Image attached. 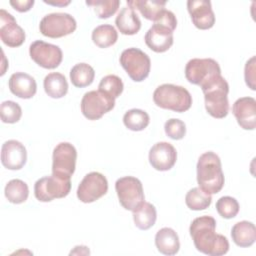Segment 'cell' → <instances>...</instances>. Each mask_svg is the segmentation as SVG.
<instances>
[{
  "mask_svg": "<svg viewBox=\"0 0 256 256\" xmlns=\"http://www.w3.org/2000/svg\"><path fill=\"white\" fill-rule=\"evenodd\" d=\"M86 4L94 8L96 15L100 19H107L117 12L120 6V1L119 0H91V1H86Z\"/></svg>",
  "mask_w": 256,
  "mask_h": 256,
  "instance_id": "obj_33",
  "label": "cell"
},
{
  "mask_svg": "<svg viewBox=\"0 0 256 256\" xmlns=\"http://www.w3.org/2000/svg\"><path fill=\"white\" fill-rule=\"evenodd\" d=\"M211 195L205 193L199 187L190 189L185 196V203L187 207L194 211H200L208 208L211 205Z\"/></svg>",
  "mask_w": 256,
  "mask_h": 256,
  "instance_id": "obj_31",
  "label": "cell"
},
{
  "mask_svg": "<svg viewBox=\"0 0 256 256\" xmlns=\"http://www.w3.org/2000/svg\"><path fill=\"white\" fill-rule=\"evenodd\" d=\"M240 209L238 201L231 196H223L216 202V210L218 214L225 219L236 217Z\"/></svg>",
  "mask_w": 256,
  "mask_h": 256,
  "instance_id": "obj_34",
  "label": "cell"
},
{
  "mask_svg": "<svg viewBox=\"0 0 256 256\" xmlns=\"http://www.w3.org/2000/svg\"><path fill=\"white\" fill-rule=\"evenodd\" d=\"M29 54L31 59L45 69L57 68L63 59V53L59 46L36 40L30 44Z\"/></svg>",
  "mask_w": 256,
  "mask_h": 256,
  "instance_id": "obj_13",
  "label": "cell"
},
{
  "mask_svg": "<svg viewBox=\"0 0 256 256\" xmlns=\"http://www.w3.org/2000/svg\"><path fill=\"white\" fill-rule=\"evenodd\" d=\"M0 114L2 122L13 124L20 120L22 116V109L18 103L11 100H7L1 103Z\"/></svg>",
  "mask_w": 256,
  "mask_h": 256,
  "instance_id": "obj_35",
  "label": "cell"
},
{
  "mask_svg": "<svg viewBox=\"0 0 256 256\" xmlns=\"http://www.w3.org/2000/svg\"><path fill=\"white\" fill-rule=\"evenodd\" d=\"M197 182L207 194H217L224 186L225 178L219 156L208 151L200 155L197 162Z\"/></svg>",
  "mask_w": 256,
  "mask_h": 256,
  "instance_id": "obj_2",
  "label": "cell"
},
{
  "mask_svg": "<svg viewBox=\"0 0 256 256\" xmlns=\"http://www.w3.org/2000/svg\"><path fill=\"white\" fill-rule=\"evenodd\" d=\"M166 1L158 0H132L127 1V5L134 10L137 9L147 20L155 22L165 10Z\"/></svg>",
  "mask_w": 256,
  "mask_h": 256,
  "instance_id": "obj_24",
  "label": "cell"
},
{
  "mask_svg": "<svg viewBox=\"0 0 256 256\" xmlns=\"http://www.w3.org/2000/svg\"><path fill=\"white\" fill-rule=\"evenodd\" d=\"M8 86L12 94L22 99L32 98L37 91L35 79L24 72L13 73L9 78Z\"/></svg>",
  "mask_w": 256,
  "mask_h": 256,
  "instance_id": "obj_20",
  "label": "cell"
},
{
  "mask_svg": "<svg viewBox=\"0 0 256 256\" xmlns=\"http://www.w3.org/2000/svg\"><path fill=\"white\" fill-rule=\"evenodd\" d=\"M108 191L106 177L96 171L84 176L77 188V198L83 203H92L104 196Z\"/></svg>",
  "mask_w": 256,
  "mask_h": 256,
  "instance_id": "obj_14",
  "label": "cell"
},
{
  "mask_svg": "<svg viewBox=\"0 0 256 256\" xmlns=\"http://www.w3.org/2000/svg\"><path fill=\"white\" fill-rule=\"evenodd\" d=\"M164 131L169 138L173 140H181L186 135V125L180 119L171 118L165 122Z\"/></svg>",
  "mask_w": 256,
  "mask_h": 256,
  "instance_id": "obj_36",
  "label": "cell"
},
{
  "mask_svg": "<svg viewBox=\"0 0 256 256\" xmlns=\"http://www.w3.org/2000/svg\"><path fill=\"white\" fill-rule=\"evenodd\" d=\"M43 86L46 94L54 99L64 97L68 92V82L59 72H52L45 76Z\"/></svg>",
  "mask_w": 256,
  "mask_h": 256,
  "instance_id": "obj_25",
  "label": "cell"
},
{
  "mask_svg": "<svg viewBox=\"0 0 256 256\" xmlns=\"http://www.w3.org/2000/svg\"><path fill=\"white\" fill-rule=\"evenodd\" d=\"M92 41L99 48H108L114 45L118 39L116 29L110 24H102L92 31Z\"/></svg>",
  "mask_w": 256,
  "mask_h": 256,
  "instance_id": "obj_28",
  "label": "cell"
},
{
  "mask_svg": "<svg viewBox=\"0 0 256 256\" xmlns=\"http://www.w3.org/2000/svg\"><path fill=\"white\" fill-rule=\"evenodd\" d=\"M115 106V99L107 94L92 90L86 92L81 99V112L88 120H98Z\"/></svg>",
  "mask_w": 256,
  "mask_h": 256,
  "instance_id": "obj_11",
  "label": "cell"
},
{
  "mask_svg": "<svg viewBox=\"0 0 256 256\" xmlns=\"http://www.w3.org/2000/svg\"><path fill=\"white\" fill-rule=\"evenodd\" d=\"M77 27L76 20L68 13H50L45 15L39 24L42 35L49 38H61L72 34Z\"/></svg>",
  "mask_w": 256,
  "mask_h": 256,
  "instance_id": "obj_10",
  "label": "cell"
},
{
  "mask_svg": "<svg viewBox=\"0 0 256 256\" xmlns=\"http://www.w3.org/2000/svg\"><path fill=\"white\" fill-rule=\"evenodd\" d=\"M153 101L156 106L162 109L182 113L190 109L192 105V96L186 88L166 83L155 89L153 93Z\"/></svg>",
  "mask_w": 256,
  "mask_h": 256,
  "instance_id": "obj_5",
  "label": "cell"
},
{
  "mask_svg": "<svg viewBox=\"0 0 256 256\" xmlns=\"http://www.w3.org/2000/svg\"><path fill=\"white\" fill-rule=\"evenodd\" d=\"M204 94L205 109L208 114L214 118L222 119L229 112V84L226 79L220 75L209 81L201 87Z\"/></svg>",
  "mask_w": 256,
  "mask_h": 256,
  "instance_id": "obj_4",
  "label": "cell"
},
{
  "mask_svg": "<svg viewBox=\"0 0 256 256\" xmlns=\"http://www.w3.org/2000/svg\"><path fill=\"white\" fill-rule=\"evenodd\" d=\"M215 229L216 220L212 216H200L191 222L190 236L199 252L209 256H222L228 252V239L222 234H217Z\"/></svg>",
  "mask_w": 256,
  "mask_h": 256,
  "instance_id": "obj_1",
  "label": "cell"
},
{
  "mask_svg": "<svg viewBox=\"0 0 256 256\" xmlns=\"http://www.w3.org/2000/svg\"><path fill=\"white\" fill-rule=\"evenodd\" d=\"M115 24L123 35L137 34L141 28V21L135 10L129 6L123 7L115 19Z\"/></svg>",
  "mask_w": 256,
  "mask_h": 256,
  "instance_id": "obj_22",
  "label": "cell"
},
{
  "mask_svg": "<svg viewBox=\"0 0 256 256\" xmlns=\"http://www.w3.org/2000/svg\"><path fill=\"white\" fill-rule=\"evenodd\" d=\"M77 160L76 148L69 142L57 144L52 155V175L60 179L71 180Z\"/></svg>",
  "mask_w": 256,
  "mask_h": 256,
  "instance_id": "obj_8",
  "label": "cell"
},
{
  "mask_svg": "<svg viewBox=\"0 0 256 256\" xmlns=\"http://www.w3.org/2000/svg\"><path fill=\"white\" fill-rule=\"evenodd\" d=\"M187 10L196 28L207 30L214 26L215 14L209 0H188Z\"/></svg>",
  "mask_w": 256,
  "mask_h": 256,
  "instance_id": "obj_17",
  "label": "cell"
},
{
  "mask_svg": "<svg viewBox=\"0 0 256 256\" xmlns=\"http://www.w3.org/2000/svg\"><path fill=\"white\" fill-rule=\"evenodd\" d=\"M220 75L221 68L212 58H193L185 66V77L188 82L200 87Z\"/></svg>",
  "mask_w": 256,
  "mask_h": 256,
  "instance_id": "obj_7",
  "label": "cell"
},
{
  "mask_svg": "<svg viewBox=\"0 0 256 256\" xmlns=\"http://www.w3.org/2000/svg\"><path fill=\"white\" fill-rule=\"evenodd\" d=\"M0 38L5 45L12 48L21 46L26 38L24 30L17 24L14 16L4 9L0 10Z\"/></svg>",
  "mask_w": 256,
  "mask_h": 256,
  "instance_id": "obj_15",
  "label": "cell"
},
{
  "mask_svg": "<svg viewBox=\"0 0 256 256\" xmlns=\"http://www.w3.org/2000/svg\"><path fill=\"white\" fill-rule=\"evenodd\" d=\"M27 161L25 146L17 140H8L1 147V163L9 170L21 169Z\"/></svg>",
  "mask_w": 256,
  "mask_h": 256,
  "instance_id": "obj_18",
  "label": "cell"
},
{
  "mask_svg": "<svg viewBox=\"0 0 256 256\" xmlns=\"http://www.w3.org/2000/svg\"><path fill=\"white\" fill-rule=\"evenodd\" d=\"M79 255V254H81V255H89L90 254V251H89V249H88V247L87 246H75L74 247V249L70 252V255Z\"/></svg>",
  "mask_w": 256,
  "mask_h": 256,
  "instance_id": "obj_39",
  "label": "cell"
},
{
  "mask_svg": "<svg viewBox=\"0 0 256 256\" xmlns=\"http://www.w3.org/2000/svg\"><path fill=\"white\" fill-rule=\"evenodd\" d=\"M177 27L175 14L165 9L159 18L146 32L144 40L146 45L156 53H163L173 45V32Z\"/></svg>",
  "mask_w": 256,
  "mask_h": 256,
  "instance_id": "obj_3",
  "label": "cell"
},
{
  "mask_svg": "<svg viewBox=\"0 0 256 256\" xmlns=\"http://www.w3.org/2000/svg\"><path fill=\"white\" fill-rule=\"evenodd\" d=\"M150 122L148 113L142 109H130L123 116V123L131 131H142Z\"/></svg>",
  "mask_w": 256,
  "mask_h": 256,
  "instance_id": "obj_30",
  "label": "cell"
},
{
  "mask_svg": "<svg viewBox=\"0 0 256 256\" xmlns=\"http://www.w3.org/2000/svg\"><path fill=\"white\" fill-rule=\"evenodd\" d=\"M155 245L157 250L164 255H175L180 249L178 234L169 227L161 228L155 235Z\"/></svg>",
  "mask_w": 256,
  "mask_h": 256,
  "instance_id": "obj_21",
  "label": "cell"
},
{
  "mask_svg": "<svg viewBox=\"0 0 256 256\" xmlns=\"http://www.w3.org/2000/svg\"><path fill=\"white\" fill-rule=\"evenodd\" d=\"M119 61L128 76L135 82H142L150 73L151 60L145 52L138 48L125 49L121 53Z\"/></svg>",
  "mask_w": 256,
  "mask_h": 256,
  "instance_id": "obj_6",
  "label": "cell"
},
{
  "mask_svg": "<svg viewBox=\"0 0 256 256\" xmlns=\"http://www.w3.org/2000/svg\"><path fill=\"white\" fill-rule=\"evenodd\" d=\"M133 212V220L135 226L140 230L150 229L156 222L157 211L153 204L143 202Z\"/></svg>",
  "mask_w": 256,
  "mask_h": 256,
  "instance_id": "obj_26",
  "label": "cell"
},
{
  "mask_svg": "<svg viewBox=\"0 0 256 256\" xmlns=\"http://www.w3.org/2000/svg\"><path fill=\"white\" fill-rule=\"evenodd\" d=\"M71 190V180L60 179L56 176H45L34 184V195L40 202H50L57 198L66 197Z\"/></svg>",
  "mask_w": 256,
  "mask_h": 256,
  "instance_id": "obj_12",
  "label": "cell"
},
{
  "mask_svg": "<svg viewBox=\"0 0 256 256\" xmlns=\"http://www.w3.org/2000/svg\"><path fill=\"white\" fill-rule=\"evenodd\" d=\"M95 77V71L87 63H78L70 70L71 83L77 88H84L92 84Z\"/></svg>",
  "mask_w": 256,
  "mask_h": 256,
  "instance_id": "obj_27",
  "label": "cell"
},
{
  "mask_svg": "<svg viewBox=\"0 0 256 256\" xmlns=\"http://www.w3.org/2000/svg\"><path fill=\"white\" fill-rule=\"evenodd\" d=\"M231 237L237 246L242 248L250 247L256 240L255 225L246 220L237 222L231 229Z\"/></svg>",
  "mask_w": 256,
  "mask_h": 256,
  "instance_id": "obj_23",
  "label": "cell"
},
{
  "mask_svg": "<svg viewBox=\"0 0 256 256\" xmlns=\"http://www.w3.org/2000/svg\"><path fill=\"white\" fill-rule=\"evenodd\" d=\"M44 3L49 4V5H53V6H60V7H64L67 6L71 3V1H64V0H58V1H46L44 0Z\"/></svg>",
  "mask_w": 256,
  "mask_h": 256,
  "instance_id": "obj_40",
  "label": "cell"
},
{
  "mask_svg": "<svg viewBox=\"0 0 256 256\" xmlns=\"http://www.w3.org/2000/svg\"><path fill=\"white\" fill-rule=\"evenodd\" d=\"M177 152L168 142H157L149 151V163L158 171H168L176 163Z\"/></svg>",
  "mask_w": 256,
  "mask_h": 256,
  "instance_id": "obj_16",
  "label": "cell"
},
{
  "mask_svg": "<svg viewBox=\"0 0 256 256\" xmlns=\"http://www.w3.org/2000/svg\"><path fill=\"white\" fill-rule=\"evenodd\" d=\"M9 3L18 12H27L33 7L35 1L34 0H11Z\"/></svg>",
  "mask_w": 256,
  "mask_h": 256,
  "instance_id": "obj_38",
  "label": "cell"
},
{
  "mask_svg": "<svg viewBox=\"0 0 256 256\" xmlns=\"http://www.w3.org/2000/svg\"><path fill=\"white\" fill-rule=\"evenodd\" d=\"M244 78L247 86L255 90V56H252L245 64Z\"/></svg>",
  "mask_w": 256,
  "mask_h": 256,
  "instance_id": "obj_37",
  "label": "cell"
},
{
  "mask_svg": "<svg viewBox=\"0 0 256 256\" xmlns=\"http://www.w3.org/2000/svg\"><path fill=\"white\" fill-rule=\"evenodd\" d=\"M124 84L120 77L117 75H106L103 77L98 85V90L112 97L113 99L118 98L123 92Z\"/></svg>",
  "mask_w": 256,
  "mask_h": 256,
  "instance_id": "obj_32",
  "label": "cell"
},
{
  "mask_svg": "<svg viewBox=\"0 0 256 256\" xmlns=\"http://www.w3.org/2000/svg\"><path fill=\"white\" fill-rule=\"evenodd\" d=\"M7 200L13 204H21L25 202L29 196L28 185L20 179L10 180L4 189Z\"/></svg>",
  "mask_w": 256,
  "mask_h": 256,
  "instance_id": "obj_29",
  "label": "cell"
},
{
  "mask_svg": "<svg viewBox=\"0 0 256 256\" xmlns=\"http://www.w3.org/2000/svg\"><path fill=\"white\" fill-rule=\"evenodd\" d=\"M232 112L238 125L244 130H254L256 126V100L253 97H241L237 99Z\"/></svg>",
  "mask_w": 256,
  "mask_h": 256,
  "instance_id": "obj_19",
  "label": "cell"
},
{
  "mask_svg": "<svg viewBox=\"0 0 256 256\" xmlns=\"http://www.w3.org/2000/svg\"><path fill=\"white\" fill-rule=\"evenodd\" d=\"M115 190L121 206L129 211H134L144 202L145 196L141 181L133 176H125L117 179Z\"/></svg>",
  "mask_w": 256,
  "mask_h": 256,
  "instance_id": "obj_9",
  "label": "cell"
}]
</instances>
